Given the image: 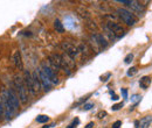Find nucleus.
Here are the masks:
<instances>
[{"mask_svg":"<svg viewBox=\"0 0 152 128\" xmlns=\"http://www.w3.org/2000/svg\"><path fill=\"white\" fill-rule=\"evenodd\" d=\"M129 6L136 12H144V6L141 3H138V1H130Z\"/></svg>","mask_w":152,"mask_h":128,"instance_id":"4468645a","label":"nucleus"},{"mask_svg":"<svg viewBox=\"0 0 152 128\" xmlns=\"http://www.w3.org/2000/svg\"><path fill=\"white\" fill-rule=\"evenodd\" d=\"M121 126H122V121H119V120H118V121H116L115 123L112 125V128H119Z\"/></svg>","mask_w":152,"mask_h":128,"instance_id":"bb28decb","label":"nucleus"},{"mask_svg":"<svg viewBox=\"0 0 152 128\" xmlns=\"http://www.w3.org/2000/svg\"><path fill=\"white\" fill-rule=\"evenodd\" d=\"M62 48L66 50V54L71 57L73 59L77 56L79 54V50H77V47H75L74 44H70L69 42H62Z\"/></svg>","mask_w":152,"mask_h":128,"instance_id":"20e7f679","label":"nucleus"},{"mask_svg":"<svg viewBox=\"0 0 152 128\" xmlns=\"http://www.w3.org/2000/svg\"><path fill=\"white\" fill-rule=\"evenodd\" d=\"M0 98H1L3 107H4V115L6 117L7 120H9V119L14 115V113H15L17 110L13 107V105L11 104V101H9V99H8V90H3Z\"/></svg>","mask_w":152,"mask_h":128,"instance_id":"f257e3e1","label":"nucleus"},{"mask_svg":"<svg viewBox=\"0 0 152 128\" xmlns=\"http://www.w3.org/2000/svg\"><path fill=\"white\" fill-rule=\"evenodd\" d=\"M23 82H25V86H26V88L28 90V91L32 93V94H36L35 91H34V87H33V82H32V75L29 71H25V75H23Z\"/></svg>","mask_w":152,"mask_h":128,"instance_id":"6e6552de","label":"nucleus"},{"mask_svg":"<svg viewBox=\"0 0 152 128\" xmlns=\"http://www.w3.org/2000/svg\"><path fill=\"white\" fill-rule=\"evenodd\" d=\"M93 40L96 44H98V48L99 49H102V48H107L108 47V41H107V38L102 35V34H99V33H96L93 35Z\"/></svg>","mask_w":152,"mask_h":128,"instance_id":"0eeeda50","label":"nucleus"},{"mask_svg":"<svg viewBox=\"0 0 152 128\" xmlns=\"http://www.w3.org/2000/svg\"><path fill=\"white\" fill-rule=\"evenodd\" d=\"M110 76H111V73H107L104 77L102 76V77H101V80H102V82H107V80H108V78H109Z\"/></svg>","mask_w":152,"mask_h":128,"instance_id":"cd10ccee","label":"nucleus"},{"mask_svg":"<svg viewBox=\"0 0 152 128\" xmlns=\"http://www.w3.org/2000/svg\"><path fill=\"white\" fill-rule=\"evenodd\" d=\"M150 123H151V118L150 117H145V118H143L141 120V122H138L137 128H149Z\"/></svg>","mask_w":152,"mask_h":128,"instance_id":"2eb2a0df","label":"nucleus"},{"mask_svg":"<svg viewBox=\"0 0 152 128\" xmlns=\"http://www.w3.org/2000/svg\"><path fill=\"white\" fill-rule=\"evenodd\" d=\"M49 120V118L47 117V115H39V117L36 118V121L39 122V123H45Z\"/></svg>","mask_w":152,"mask_h":128,"instance_id":"a211bd4d","label":"nucleus"},{"mask_svg":"<svg viewBox=\"0 0 152 128\" xmlns=\"http://www.w3.org/2000/svg\"><path fill=\"white\" fill-rule=\"evenodd\" d=\"M42 70H43V72L46 73V76L49 78V80L52 82V84H57L59 83V79H57V76L55 75V72H54V70L53 69H50L49 67H47V65H42Z\"/></svg>","mask_w":152,"mask_h":128,"instance_id":"9d476101","label":"nucleus"},{"mask_svg":"<svg viewBox=\"0 0 152 128\" xmlns=\"http://www.w3.org/2000/svg\"><path fill=\"white\" fill-rule=\"evenodd\" d=\"M32 82H33V87H34L35 93H39L40 90H41V83H40V78L37 77V72H33Z\"/></svg>","mask_w":152,"mask_h":128,"instance_id":"f8f14e48","label":"nucleus"},{"mask_svg":"<svg viewBox=\"0 0 152 128\" xmlns=\"http://www.w3.org/2000/svg\"><path fill=\"white\" fill-rule=\"evenodd\" d=\"M93 127H94V122H90V123H88L85 126V128H93Z\"/></svg>","mask_w":152,"mask_h":128,"instance_id":"7c9ffc66","label":"nucleus"},{"mask_svg":"<svg viewBox=\"0 0 152 128\" xmlns=\"http://www.w3.org/2000/svg\"><path fill=\"white\" fill-rule=\"evenodd\" d=\"M39 78H40V83H41V86L43 87L45 91H49L50 87H52V82L49 80V78L46 76V73L43 72L42 69L39 70Z\"/></svg>","mask_w":152,"mask_h":128,"instance_id":"39448f33","label":"nucleus"},{"mask_svg":"<svg viewBox=\"0 0 152 128\" xmlns=\"http://www.w3.org/2000/svg\"><path fill=\"white\" fill-rule=\"evenodd\" d=\"M141 98H142L141 96H138V94H133V96L131 97V101H132V102H138L139 100H141Z\"/></svg>","mask_w":152,"mask_h":128,"instance_id":"5701e85b","label":"nucleus"},{"mask_svg":"<svg viewBox=\"0 0 152 128\" xmlns=\"http://www.w3.org/2000/svg\"><path fill=\"white\" fill-rule=\"evenodd\" d=\"M123 106H124V104H123V102H121V104H116V105H113L111 108H112V111H118V110H121Z\"/></svg>","mask_w":152,"mask_h":128,"instance_id":"412c9836","label":"nucleus"},{"mask_svg":"<svg viewBox=\"0 0 152 128\" xmlns=\"http://www.w3.org/2000/svg\"><path fill=\"white\" fill-rule=\"evenodd\" d=\"M79 122H80V121H79V119H76V120H75V121H74V122H73V123H71L68 128H74V127H76V125H77Z\"/></svg>","mask_w":152,"mask_h":128,"instance_id":"c756f323","label":"nucleus"},{"mask_svg":"<svg viewBox=\"0 0 152 128\" xmlns=\"http://www.w3.org/2000/svg\"><path fill=\"white\" fill-rule=\"evenodd\" d=\"M137 72H138L137 68H136V67H132V68H130V69L128 70V72H126V75H128L129 77H132V76H135Z\"/></svg>","mask_w":152,"mask_h":128,"instance_id":"6ab92c4d","label":"nucleus"},{"mask_svg":"<svg viewBox=\"0 0 152 128\" xmlns=\"http://www.w3.org/2000/svg\"><path fill=\"white\" fill-rule=\"evenodd\" d=\"M8 99H9V101H11V104L13 105V107H14L15 110H18L19 106H20L19 98H18V96H17L13 91H12V90H8Z\"/></svg>","mask_w":152,"mask_h":128,"instance_id":"9b49d317","label":"nucleus"},{"mask_svg":"<svg viewBox=\"0 0 152 128\" xmlns=\"http://www.w3.org/2000/svg\"><path fill=\"white\" fill-rule=\"evenodd\" d=\"M14 85H15V88H17V91H18V98H19V100L22 102V104H26L27 102V98H28V96H27V88H26V86H25V84H23V80H22V78L20 76H15L14 77Z\"/></svg>","mask_w":152,"mask_h":128,"instance_id":"f03ea898","label":"nucleus"},{"mask_svg":"<svg viewBox=\"0 0 152 128\" xmlns=\"http://www.w3.org/2000/svg\"><path fill=\"white\" fill-rule=\"evenodd\" d=\"M105 117H107V112H105V111H102V112H99V113H98V118H99V119L105 118Z\"/></svg>","mask_w":152,"mask_h":128,"instance_id":"a878e982","label":"nucleus"},{"mask_svg":"<svg viewBox=\"0 0 152 128\" xmlns=\"http://www.w3.org/2000/svg\"><path fill=\"white\" fill-rule=\"evenodd\" d=\"M12 63H13V65L15 67L17 70H19V71L23 70V63H22V58H21L20 51H15V53L13 54V57H12Z\"/></svg>","mask_w":152,"mask_h":128,"instance_id":"1a4fd4ad","label":"nucleus"},{"mask_svg":"<svg viewBox=\"0 0 152 128\" xmlns=\"http://www.w3.org/2000/svg\"><path fill=\"white\" fill-rule=\"evenodd\" d=\"M75 20L71 18V16H66L65 18V23H66V28L68 29H74L76 27V24L74 23Z\"/></svg>","mask_w":152,"mask_h":128,"instance_id":"f3484780","label":"nucleus"},{"mask_svg":"<svg viewBox=\"0 0 152 128\" xmlns=\"http://www.w3.org/2000/svg\"><path fill=\"white\" fill-rule=\"evenodd\" d=\"M4 115V107H3V102H1V98H0V119Z\"/></svg>","mask_w":152,"mask_h":128,"instance_id":"393cba45","label":"nucleus"},{"mask_svg":"<svg viewBox=\"0 0 152 128\" xmlns=\"http://www.w3.org/2000/svg\"><path fill=\"white\" fill-rule=\"evenodd\" d=\"M110 94H111V99H112V100H118V96H116L113 91H111Z\"/></svg>","mask_w":152,"mask_h":128,"instance_id":"c85d7f7f","label":"nucleus"},{"mask_svg":"<svg viewBox=\"0 0 152 128\" xmlns=\"http://www.w3.org/2000/svg\"><path fill=\"white\" fill-rule=\"evenodd\" d=\"M54 28H55L56 33H60V34L65 33V26H63V23L57 19L54 21Z\"/></svg>","mask_w":152,"mask_h":128,"instance_id":"dca6fc26","label":"nucleus"},{"mask_svg":"<svg viewBox=\"0 0 152 128\" xmlns=\"http://www.w3.org/2000/svg\"><path fill=\"white\" fill-rule=\"evenodd\" d=\"M107 29H109V30L113 34V36H115V35L121 36V35L124 34V29L121 27V26H119L118 23H116V22H108V24H107Z\"/></svg>","mask_w":152,"mask_h":128,"instance_id":"423d86ee","label":"nucleus"},{"mask_svg":"<svg viewBox=\"0 0 152 128\" xmlns=\"http://www.w3.org/2000/svg\"><path fill=\"white\" fill-rule=\"evenodd\" d=\"M132 59H133V55L132 54H129V55H126V57L124 58V63L125 64H130L132 62Z\"/></svg>","mask_w":152,"mask_h":128,"instance_id":"aec40b11","label":"nucleus"},{"mask_svg":"<svg viewBox=\"0 0 152 128\" xmlns=\"http://www.w3.org/2000/svg\"><path fill=\"white\" fill-rule=\"evenodd\" d=\"M93 107H94V104H91V102H88V104H84L83 110H84V111H89V110H91Z\"/></svg>","mask_w":152,"mask_h":128,"instance_id":"4be33fe9","label":"nucleus"},{"mask_svg":"<svg viewBox=\"0 0 152 128\" xmlns=\"http://www.w3.org/2000/svg\"><path fill=\"white\" fill-rule=\"evenodd\" d=\"M117 13H118V16L128 24V26H135L137 23V18L132 14L131 12L126 11L125 8H118L117 9Z\"/></svg>","mask_w":152,"mask_h":128,"instance_id":"7ed1b4c3","label":"nucleus"},{"mask_svg":"<svg viewBox=\"0 0 152 128\" xmlns=\"http://www.w3.org/2000/svg\"><path fill=\"white\" fill-rule=\"evenodd\" d=\"M121 92H122L124 99H128V90H126V88H121Z\"/></svg>","mask_w":152,"mask_h":128,"instance_id":"b1692460","label":"nucleus"},{"mask_svg":"<svg viewBox=\"0 0 152 128\" xmlns=\"http://www.w3.org/2000/svg\"><path fill=\"white\" fill-rule=\"evenodd\" d=\"M151 85V78L147 76H144L141 78V80H139V86H141L143 90H146L149 86Z\"/></svg>","mask_w":152,"mask_h":128,"instance_id":"ddd939ff","label":"nucleus"}]
</instances>
